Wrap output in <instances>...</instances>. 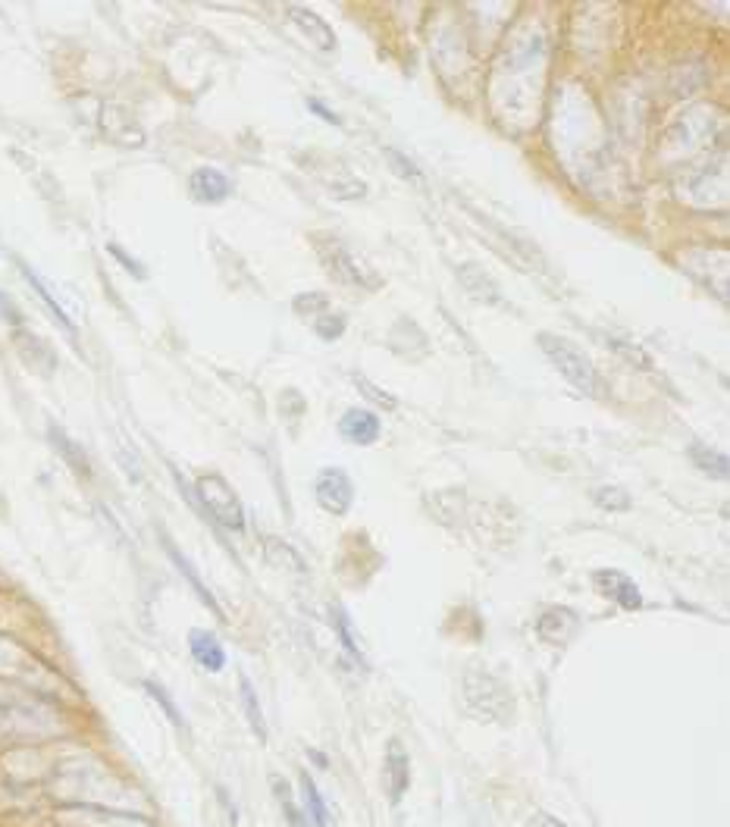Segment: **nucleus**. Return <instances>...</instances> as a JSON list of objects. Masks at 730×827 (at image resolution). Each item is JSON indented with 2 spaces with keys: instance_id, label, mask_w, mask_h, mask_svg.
Returning <instances> with one entry per match:
<instances>
[{
  "instance_id": "obj_3",
  "label": "nucleus",
  "mask_w": 730,
  "mask_h": 827,
  "mask_svg": "<svg viewBox=\"0 0 730 827\" xmlns=\"http://www.w3.org/2000/svg\"><path fill=\"white\" fill-rule=\"evenodd\" d=\"M66 734V718L54 702L26 696L19 702L0 705V746L44 743Z\"/></svg>"
},
{
  "instance_id": "obj_32",
  "label": "nucleus",
  "mask_w": 730,
  "mask_h": 827,
  "mask_svg": "<svg viewBox=\"0 0 730 827\" xmlns=\"http://www.w3.org/2000/svg\"><path fill=\"white\" fill-rule=\"evenodd\" d=\"M336 633H339L342 646L348 649V655L355 658V661H364V658H361V649H358V643L351 640V630H348V621H345V614H342V611H336Z\"/></svg>"
},
{
  "instance_id": "obj_30",
  "label": "nucleus",
  "mask_w": 730,
  "mask_h": 827,
  "mask_svg": "<svg viewBox=\"0 0 730 827\" xmlns=\"http://www.w3.org/2000/svg\"><path fill=\"white\" fill-rule=\"evenodd\" d=\"M273 790H276V799H279V806H282V815L289 818V824H292V827H311V821H308V818H304V815H301V812L295 809V802H292V793H289V787H286V784L279 781V777H276V781H273Z\"/></svg>"
},
{
  "instance_id": "obj_21",
  "label": "nucleus",
  "mask_w": 730,
  "mask_h": 827,
  "mask_svg": "<svg viewBox=\"0 0 730 827\" xmlns=\"http://www.w3.org/2000/svg\"><path fill=\"white\" fill-rule=\"evenodd\" d=\"M160 542H163V549H167L170 561H173V564L179 567V571L185 574V580L192 583V589H195V593L201 596V602H204V605H207L210 611H214V614H220V605H217L214 593H210V589H207V586L201 583V577H198V571H195V567H192V561H188V558H185V555H182V552H179V549L173 546V542H170V536H167V533H160Z\"/></svg>"
},
{
  "instance_id": "obj_17",
  "label": "nucleus",
  "mask_w": 730,
  "mask_h": 827,
  "mask_svg": "<svg viewBox=\"0 0 730 827\" xmlns=\"http://www.w3.org/2000/svg\"><path fill=\"white\" fill-rule=\"evenodd\" d=\"M188 649H192V658L210 674H220L226 668V649L217 640V633L210 630H192L188 633Z\"/></svg>"
},
{
  "instance_id": "obj_1",
  "label": "nucleus",
  "mask_w": 730,
  "mask_h": 827,
  "mask_svg": "<svg viewBox=\"0 0 730 827\" xmlns=\"http://www.w3.org/2000/svg\"><path fill=\"white\" fill-rule=\"evenodd\" d=\"M38 781L44 784V793L63 809H101L129 815L148 812L145 796L91 752L57 755Z\"/></svg>"
},
{
  "instance_id": "obj_12",
  "label": "nucleus",
  "mask_w": 730,
  "mask_h": 827,
  "mask_svg": "<svg viewBox=\"0 0 730 827\" xmlns=\"http://www.w3.org/2000/svg\"><path fill=\"white\" fill-rule=\"evenodd\" d=\"M63 827H151L145 818L129 812H101V809H63L57 815Z\"/></svg>"
},
{
  "instance_id": "obj_10",
  "label": "nucleus",
  "mask_w": 730,
  "mask_h": 827,
  "mask_svg": "<svg viewBox=\"0 0 730 827\" xmlns=\"http://www.w3.org/2000/svg\"><path fill=\"white\" fill-rule=\"evenodd\" d=\"M314 495L323 511L342 517V514H348L351 502H355V486H351L342 467H323L314 483Z\"/></svg>"
},
{
  "instance_id": "obj_38",
  "label": "nucleus",
  "mask_w": 730,
  "mask_h": 827,
  "mask_svg": "<svg viewBox=\"0 0 730 827\" xmlns=\"http://www.w3.org/2000/svg\"><path fill=\"white\" fill-rule=\"evenodd\" d=\"M536 827H568V824L558 821V818H552V815H539V818H536Z\"/></svg>"
},
{
  "instance_id": "obj_6",
  "label": "nucleus",
  "mask_w": 730,
  "mask_h": 827,
  "mask_svg": "<svg viewBox=\"0 0 730 827\" xmlns=\"http://www.w3.org/2000/svg\"><path fill=\"white\" fill-rule=\"evenodd\" d=\"M464 708L483 724H502L511 715V693L499 677L474 668L464 677Z\"/></svg>"
},
{
  "instance_id": "obj_4",
  "label": "nucleus",
  "mask_w": 730,
  "mask_h": 827,
  "mask_svg": "<svg viewBox=\"0 0 730 827\" xmlns=\"http://www.w3.org/2000/svg\"><path fill=\"white\" fill-rule=\"evenodd\" d=\"M674 192L684 198V204L712 210L727 204V154L712 157L702 163H690L674 173Z\"/></svg>"
},
{
  "instance_id": "obj_2",
  "label": "nucleus",
  "mask_w": 730,
  "mask_h": 827,
  "mask_svg": "<svg viewBox=\"0 0 730 827\" xmlns=\"http://www.w3.org/2000/svg\"><path fill=\"white\" fill-rule=\"evenodd\" d=\"M0 680L44 702H66L79 696L76 687H69L47 661L7 633H0Z\"/></svg>"
},
{
  "instance_id": "obj_23",
  "label": "nucleus",
  "mask_w": 730,
  "mask_h": 827,
  "mask_svg": "<svg viewBox=\"0 0 730 827\" xmlns=\"http://www.w3.org/2000/svg\"><path fill=\"white\" fill-rule=\"evenodd\" d=\"M301 796H304V815L311 818L314 827H333V818H329V809H326V802L314 784V777L304 771L301 774Z\"/></svg>"
},
{
  "instance_id": "obj_22",
  "label": "nucleus",
  "mask_w": 730,
  "mask_h": 827,
  "mask_svg": "<svg viewBox=\"0 0 730 827\" xmlns=\"http://www.w3.org/2000/svg\"><path fill=\"white\" fill-rule=\"evenodd\" d=\"M690 461L702 470V474H709L715 480H727V474H730V464H727L724 452L702 445V442H690Z\"/></svg>"
},
{
  "instance_id": "obj_7",
  "label": "nucleus",
  "mask_w": 730,
  "mask_h": 827,
  "mask_svg": "<svg viewBox=\"0 0 730 827\" xmlns=\"http://www.w3.org/2000/svg\"><path fill=\"white\" fill-rule=\"evenodd\" d=\"M314 245L320 254V264L329 270V276L339 279L342 286H351V289H380L383 286V279L373 270H367L355 257V251H351L342 239H336V235H317Z\"/></svg>"
},
{
  "instance_id": "obj_36",
  "label": "nucleus",
  "mask_w": 730,
  "mask_h": 827,
  "mask_svg": "<svg viewBox=\"0 0 730 827\" xmlns=\"http://www.w3.org/2000/svg\"><path fill=\"white\" fill-rule=\"evenodd\" d=\"M29 693H22L16 687H10V683L0 680V705H10V702H19V699H26Z\"/></svg>"
},
{
  "instance_id": "obj_14",
  "label": "nucleus",
  "mask_w": 730,
  "mask_h": 827,
  "mask_svg": "<svg viewBox=\"0 0 730 827\" xmlns=\"http://www.w3.org/2000/svg\"><path fill=\"white\" fill-rule=\"evenodd\" d=\"M577 627H580V621L571 608H546L536 621V633L552 646H568Z\"/></svg>"
},
{
  "instance_id": "obj_25",
  "label": "nucleus",
  "mask_w": 730,
  "mask_h": 827,
  "mask_svg": "<svg viewBox=\"0 0 730 827\" xmlns=\"http://www.w3.org/2000/svg\"><path fill=\"white\" fill-rule=\"evenodd\" d=\"M239 693H242V708H245V715H248V724L254 730V737L264 743L267 740V721H264V712H261V699H257V693H254L248 677L239 680Z\"/></svg>"
},
{
  "instance_id": "obj_37",
  "label": "nucleus",
  "mask_w": 730,
  "mask_h": 827,
  "mask_svg": "<svg viewBox=\"0 0 730 827\" xmlns=\"http://www.w3.org/2000/svg\"><path fill=\"white\" fill-rule=\"evenodd\" d=\"M308 107H311L314 113H320L323 120H329V123H339V116H336V113H329V110H326V107H323V104H320L317 98H311V101H308Z\"/></svg>"
},
{
  "instance_id": "obj_13",
  "label": "nucleus",
  "mask_w": 730,
  "mask_h": 827,
  "mask_svg": "<svg viewBox=\"0 0 730 827\" xmlns=\"http://www.w3.org/2000/svg\"><path fill=\"white\" fill-rule=\"evenodd\" d=\"M411 787V762H408V752L402 746V740H389L386 746V790H389V799L392 806L405 799V790Z\"/></svg>"
},
{
  "instance_id": "obj_26",
  "label": "nucleus",
  "mask_w": 730,
  "mask_h": 827,
  "mask_svg": "<svg viewBox=\"0 0 730 827\" xmlns=\"http://www.w3.org/2000/svg\"><path fill=\"white\" fill-rule=\"evenodd\" d=\"M22 273H26L29 286H32V289L38 292V298L44 301V307H47V311H51V314H54V317L60 320V326L66 329V333H73V320H69V314H66L63 307H60V301H57V298H54L51 292H47V286H44V282H41V276H38L35 270H29L26 264H22Z\"/></svg>"
},
{
  "instance_id": "obj_9",
  "label": "nucleus",
  "mask_w": 730,
  "mask_h": 827,
  "mask_svg": "<svg viewBox=\"0 0 730 827\" xmlns=\"http://www.w3.org/2000/svg\"><path fill=\"white\" fill-rule=\"evenodd\" d=\"M304 163H308V170L317 182H323L329 192H333L336 198L342 201H358L367 195V185L348 170V163L339 160V157H326V154H308V157H301Z\"/></svg>"
},
{
  "instance_id": "obj_5",
  "label": "nucleus",
  "mask_w": 730,
  "mask_h": 827,
  "mask_svg": "<svg viewBox=\"0 0 730 827\" xmlns=\"http://www.w3.org/2000/svg\"><path fill=\"white\" fill-rule=\"evenodd\" d=\"M539 348L549 358V364L568 380L577 392L583 395H602V376L596 370V364L586 358V351H580L577 342H571L568 336H555V333H539L536 336Z\"/></svg>"
},
{
  "instance_id": "obj_20",
  "label": "nucleus",
  "mask_w": 730,
  "mask_h": 827,
  "mask_svg": "<svg viewBox=\"0 0 730 827\" xmlns=\"http://www.w3.org/2000/svg\"><path fill=\"white\" fill-rule=\"evenodd\" d=\"M458 279L464 282V289L474 295L477 301H489V304H499L502 301L499 286L492 282V276L480 264H461L458 267Z\"/></svg>"
},
{
  "instance_id": "obj_27",
  "label": "nucleus",
  "mask_w": 730,
  "mask_h": 827,
  "mask_svg": "<svg viewBox=\"0 0 730 827\" xmlns=\"http://www.w3.org/2000/svg\"><path fill=\"white\" fill-rule=\"evenodd\" d=\"M51 439H54V445L60 448V455H63L69 464H73L82 477H88V474H91V470H88V461H85V455H82V448H79L73 439H69L66 433H60L57 427H51Z\"/></svg>"
},
{
  "instance_id": "obj_15",
  "label": "nucleus",
  "mask_w": 730,
  "mask_h": 827,
  "mask_svg": "<svg viewBox=\"0 0 730 827\" xmlns=\"http://www.w3.org/2000/svg\"><path fill=\"white\" fill-rule=\"evenodd\" d=\"M339 433H342V439L355 442V445H370L380 439L383 423L367 408H348L339 420Z\"/></svg>"
},
{
  "instance_id": "obj_34",
  "label": "nucleus",
  "mask_w": 730,
  "mask_h": 827,
  "mask_svg": "<svg viewBox=\"0 0 730 827\" xmlns=\"http://www.w3.org/2000/svg\"><path fill=\"white\" fill-rule=\"evenodd\" d=\"M295 307L298 311H326V295H320V292H314V295H298L295 298Z\"/></svg>"
},
{
  "instance_id": "obj_28",
  "label": "nucleus",
  "mask_w": 730,
  "mask_h": 827,
  "mask_svg": "<svg viewBox=\"0 0 730 827\" xmlns=\"http://www.w3.org/2000/svg\"><path fill=\"white\" fill-rule=\"evenodd\" d=\"M593 499L605 511H630V495L621 486H599L593 492Z\"/></svg>"
},
{
  "instance_id": "obj_33",
  "label": "nucleus",
  "mask_w": 730,
  "mask_h": 827,
  "mask_svg": "<svg viewBox=\"0 0 730 827\" xmlns=\"http://www.w3.org/2000/svg\"><path fill=\"white\" fill-rule=\"evenodd\" d=\"M386 157L392 160V167L402 173V179H420V173H417V167L414 163L402 154V151H395V148H386Z\"/></svg>"
},
{
  "instance_id": "obj_24",
  "label": "nucleus",
  "mask_w": 730,
  "mask_h": 827,
  "mask_svg": "<svg viewBox=\"0 0 730 827\" xmlns=\"http://www.w3.org/2000/svg\"><path fill=\"white\" fill-rule=\"evenodd\" d=\"M264 546H267V558L279 567V571H292V574H304V571H308V564H304V558L289 546V542H282V539H276V536H267Z\"/></svg>"
},
{
  "instance_id": "obj_19",
  "label": "nucleus",
  "mask_w": 730,
  "mask_h": 827,
  "mask_svg": "<svg viewBox=\"0 0 730 827\" xmlns=\"http://www.w3.org/2000/svg\"><path fill=\"white\" fill-rule=\"evenodd\" d=\"M286 13H289V19L295 22V26L311 38V44L320 47L323 54H333L336 51V32L329 29L314 10H308V7H289Z\"/></svg>"
},
{
  "instance_id": "obj_35",
  "label": "nucleus",
  "mask_w": 730,
  "mask_h": 827,
  "mask_svg": "<svg viewBox=\"0 0 730 827\" xmlns=\"http://www.w3.org/2000/svg\"><path fill=\"white\" fill-rule=\"evenodd\" d=\"M107 251H110V254H113V257H116V261H120L123 267H129V270H132L135 276H145V267H141L138 261H132V257H129V254H126V251H123L120 245H110Z\"/></svg>"
},
{
  "instance_id": "obj_16",
  "label": "nucleus",
  "mask_w": 730,
  "mask_h": 827,
  "mask_svg": "<svg viewBox=\"0 0 730 827\" xmlns=\"http://www.w3.org/2000/svg\"><path fill=\"white\" fill-rule=\"evenodd\" d=\"M593 580L599 586V593L608 596L611 602H618L621 608L633 611V608L643 605V593H640L637 583H633L627 574H621V571H596Z\"/></svg>"
},
{
  "instance_id": "obj_31",
  "label": "nucleus",
  "mask_w": 730,
  "mask_h": 827,
  "mask_svg": "<svg viewBox=\"0 0 730 827\" xmlns=\"http://www.w3.org/2000/svg\"><path fill=\"white\" fill-rule=\"evenodd\" d=\"M317 336L320 339H326V342H333V339H339L342 333H345V317L342 314H323V317H317Z\"/></svg>"
},
{
  "instance_id": "obj_11",
  "label": "nucleus",
  "mask_w": 730,
  "mask_h": 827,
  "mask_svg": "<svg viewBox=\"0 0 730 827\" xmlns=\"http://www.w3.org/2000/svg\"><path fill=\"white\" fill-rule=\"evenodd\" d=\"M715 254H718V248H690L684 257H680V264H684V270L693 273V279L705 282V286H709L712 292H715V279H718V289H721V295H724V301H727V273H730V261H724V264L715 267V264H712Z\"/></svg>"
},
{
  "instance_id": "obj_18",
  "label": "nucleus",
  "mask_w": 730,
  "mask_h": 827,
  "mask_svg": "<svg viewBox=\"0 0 730 827\" xmlns=\"http://www.w3.org/2000/svg\"><path fill=\"white\" fill-rule=\"evenodd\" d=\"M192 195H195V201H201V204H220V201H226L229 198V192H232V185H229V179H226V173L223 170H217V167H198L195 173H192Z\"/></svg>"
},
{
  "instance_id": "obj_8",
  "label": "nucleus",
  "mask_w": 730,
  "mask_h": 827,
  "mask_svg": "<svg viewBox=\"0 0 730 827\" xmlns=\"http://www.w3.org/2000/svg\"><path fill=\"white\" fill-rule=\"evenodd\" d=\"M195 489H198V502L207 511L210 521L220 524L229 533H242L245 530V508L239 502V495H235V489L220 474L198 477Z\"/></svg>"
},
{
  "instance_id": "obj_29",
  "label": "nucleus",
  "mask_w": 730,
  "mask_h": 827,
  "mask_svg": "<svg viewBox=\"0 0 730 827\" xmlns=\"http://www.w3.org/2000/svg\"><path fill=\"white\" fill-rule=\"evenodd\" d=\"M145 690L151 693V699L163 708V712H167V718L176 724V730H185V721H182V715H179V708H176V702L170 699V693L160 687L157 680H145Z\"/></svg>"
}]
</instances>
